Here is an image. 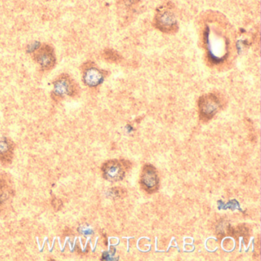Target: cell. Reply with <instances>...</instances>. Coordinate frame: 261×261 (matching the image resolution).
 I'll return each instance as SVG.
<instances>
[{"label":"cell","mask_w":261,"mask_h":261,"mask_svg":"<svg viewBox=\"0 0 261 261\" xmlns=\"http://www.w3.org/2000/svg\"><path fill=\"white\" fill-rule=\"evenodd\" d=\"M36 59L43 69H51L56 64L54 51L49 45H45L36 50Z\"/></svg>","instance_id":"6da1fadb"},{"label":"cell","mask_w":261,"mask_h":261,"mask_svg":"<svg viewBox=\"0 0 261 261\" xmlns=\"http://www.w3.org/2000/svg\"><path fill=\"white\" fill-rule=\"evenodd\" d=\"M157 27L163 31H171L174 30L176 27V19L175 16L170 12L167 10L160 12L157 15L156 19Z\"/></svg>","instance_id":"3957f363"},{"label":"cell","mask_w":261,"mask_h":261,"mask_svg":"<svg viewBox=\"0 0 261 261\" xmlns=\"http://www.w3.org/2000/svg\"><path fill=\"white\" fill-rule=\"evenodd\" d=\"M218 105L219 103L215 96H205L200 100V111L204 117H211L218 111Z\"/></svg>","instance_id":"277c9868"},{"label":"cell","mask_w":261,"mask_h":261,"mask_svg":"<svg viewBox=\"0 0 261 261\" xmlns=\"http://www.w3.org/2000/svg\"><path fill=\"white\" fill-rule=\"evenodd\" d=\"M55 88H56V94L59 95H64V94L71 95L74 93V85L68 77H63L60 80L57 81Z\"/></svg>","instance_id":"8992f818"},{"label":"cell","mask_w":261,"mask_h":261,"mask_svg":"<svg viewBox=\"0 0 261 261\" xmlns=\"http://www.w3.org/2000/svg\"><path fill=\"white\" fill-rule=\"evenodd\" d=\"M142 183L147 189H155L158 185V175L152 166H146L142 175Z\"/></svg>","instance_id":"5b68a950"},{"label":"cell","mask_w":261,"mask_h":261,"mask_svg":"<svg viewBox=\"0 0 261 261\" xmlns=\"http://www.w3.org/2000/svg\"><path fill=\"white\" fill-rule=\"evenodd\" d=\"M13 147L7 140L0 141V160L7 162L11 160Z\"/></svg>","instance_id":"ba28073f"},{"label":"cell","mask_w":261,"mask_h":261,"mask_svg":"<svg viewBox=\"0 0 261 261\" xmlns=\"http://www.w3.org/2000/svg\"><path fill=\"white\" fill-rule=\"evenodd\" d=\"M103 77L100 71L94 68L88 70L85 73V81L90 86H97L101 82Z\"/></svg>","instance_id":"52a82bcc"},{"label":"cell","mask_w":261,"mask_h":261,"mask_svg":"<svg viewBox=\"0 0 261 261\" xmlns=\"http://www.w3.org/2000/svg\"><path fill=\"white\" fill-rule=\"evenodd\" d=\"M103 175L109 181H119L123 178L124 170L119 162L109 161L103 165Z\"/></svg>","instance_id":"7a4b0ae2"}]
</instances>
